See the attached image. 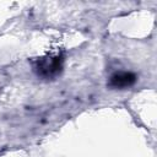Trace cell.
Here are the masks:
<instances>
[{"instance_id": "6da1fadb", "label": "cell", "mask_w": 157, "mask_h": 157, "mask_svg": "<svg viewBox=\"0 0 157 157\" xmlns=\"http://www.w3.org/2000/svg\"><path fill=\"white\" fill-rule=\"evenodd\" d=\"M63 67V59L59 55H50L37 61L36 70L43 77H53L60 72Z\"/></svg>"}, {"instance_id": "7a4b0ae2", "label": "cell", "mask_w": 157, "mask_h": 157, "mask_svg": "<svg viewBox=\"0 0 157 157\" xmlns=\"http://www.w3.org/2000/svg\"><path fill=\"white\" fill-rule=\"evenodd\" d=\"M136 77L134 74L131 72H126V71H120V72H115L114 75H112L109 85L114 88H125L131 86L135 82Z\"/></svg>"}]
</instances>
